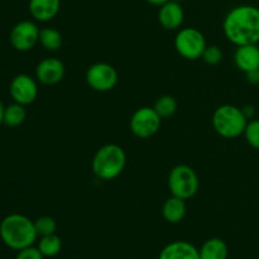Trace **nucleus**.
Masks as SVG:
<instances>
[{"label":"nucleus","mask_w":259,"mask_h":259,"mask_svg":"<svg viewBox=\"0 0 259 259\" xmlns=\"http://www.w3.org/2000/svg\"><path fill=\"white\" fill-rule=\"evenodd\" d=\"M224 34L233 45H258L259 9L253 5H239L230 10L225 17Z\"/></svg>","instance_id":"f257e3e1"},{"label":"nucleus","mask_w":259,"mask_h":259,"mask_svg":"<svg viewBox=\"0 0 259 259\" xmlns=\"http://www.w3.org/2000/svg\"><path fill=\"white\" fill-rule=\"evenodd\" d=\"M153 108L162 119L171 118L177 111V101L174 96L163 95L157 99Z\"/></svg>","instance_id":"412c9836"},{"label":"nucleus","mask_w":259,"mask_h":259,"mask_svg":"<svg viewBox=\"0 0 259 259\" xmlns=\"http://www.w3.org/2000/svg\"><path fill=\"white\" fill-rule=\"evenodd\" d=\"M146 2L152 5H156V7H161V5L166 4V3L169 2V0H146Z\"/></svg>","instance_id":"a878e982"},{"label":"nucleus","mask_w":259,"mask_h":259,"mask_svg":"<svg viewBox=\"0 0 259 259\" xmlns=\"http://www.w3.org/2000/svg\"><path fill=\"white\" fill-rule=\"evenodd\" d=\"M126 164V154L118 144H105L93 158V171L98 179L110 181L116 179Z\"/></svg>","instance_id":"7ed1b4c3"},{"label":"nucleus","mask_w":259,"mask_h":259,"mask_svg":"<svg viewBox=\"0 0 259 259\" xmlns=\"http://www.w3.org/2000/svg\"><path fill=\"white\" fill-rule=\"evenodd\" d=\"M235 66L245 73L259 71V47L258 45L238 46L234 53Z\"/></svg>","instance_id":"ddd939ff"},{"label":"nucleus","mask_w":259,"mask_h":259,"mask_svg":"<svg viewBox=\"0 0 259 259\" xmlns=\"http://www.w3.org/2000/svg\"><path fill=\"white\" fill-rule=\"evenodd\" d=\"M15 259H45L42 253L39 252L37 247H28L18 252Z\"/></svg>","instance_id":"393cba45"},{"label":"nucleus","mask_w":259,"mask_h":259,"mask_svg":"<svg viewBox=\"0 0 259 259\" xmlns=\"http://www.w3.org/2000/svg\"><path fill=\"white\" fill-rule=\"evenodd\" d=\"M4 110H5V105L3 103V100L0 99V126L3 125V121H4Z\"/></svg>","instance_id":"bb28decb"},{"label":"nucleus","mask_w":259,"mask_h":259,"mask_svg":"<svg viewBox=\"0 0 259 259\" xmlns=\"http://www.w3.org/2000/svg\"><path fill=\"white\" fill-rule=\"evenodd\" d=\"M27 118V110L24 105H20L18 103H13L10 105L5 106L4 110V121L3 124L9 128H17L22 125Z\"/></svg>","instance_id":"a211bd4d"},{"label":"nucleus","mask_w":259,"mask_h":259,"mask_svg":"<svg viewBox=\"0 0 259 259\" xmlns=\"http://www.w3.org/2000/svg\"><path fill=\"white\" fill-rule=\"evenodd\" d=\"M37 248L45 258L56 257L62 249V240L57 234L46 235V237L39 238Z\"/></svg>","instance_id":"6ab92c4d"},{"label":"nucleus","mask_w":259,"mask_h":259,"mask_svg":"<svg viewBox=\"0 0 259 259\" xmlns=\"http://www.w3.org/2000/svg\"><path fill=\"white\" fill-rule=\"evenodd\" d=\"M162 118L154 108L143 106L134 111L131 118V131L137 138L147 139L153 137L161 128Z\"/></svg>","instance_id":"0eeeda50"},{"label":"nucleus","mask_w":259,"mask_h":259,"mask_svg":"<svg viewBox=\"0 0 259 259\" xmlns=\"http://www.w3.org/2000/svg\"><path fill=\"white\" fill-rule=\"evenodd\" d=\"M185 13L181 4L174 0H169L166 4L159 7L158 12V22L164 29L176 30L184 23Z\"/></svg>","instance_id":"f8f14e48"},{"label":"nucleus","mask_w":259,"mask_h":259,"mask_svg":"<svg viewBox=\"0 0 259 259\" xmlns=\"http://www.w3.org/2000/svg\"><path fill=\"white\" fill-rule=\"evenodd\" d=\"M200 259H227L229 254L227 243L220 238H210L199 249Z\"/></svg>","instance_id":"f3484780"},{"label":"nucleus","mask_w":259,"mask_h":259,"mask_svg":"<svg viewBox=\"0 0 259 259\" xmlns=\"http://www.w3.org/2000/svg\"><path fill=\"white\" fill-rule=\"evenodd\" d=\"M248 118L243 109L225 104L219 106L212 115V126L223 138L234 139L244 134Z\"/></svg>","instance_id":"20e7f679"},{"label":"nucleus","mask_w":259,"mask_h":259,"mask_svg":"<svg viewBox=\"0 0 259 259\" xmlns=\"http://www.w3.org/2000/svg\"><path fill=\"white\" fill-rule=\"evenodd\" d=\"M9 93L14 103L20 105H30L38 96L37 81L29 75L19 73L12 80L9 85Z\"/></svg>","instance_id":"9d476101"},{"label":"nucleus","mask_w":259,"mask_h":259,"mask_svg":"<svg viewBox=\"0 0 259 259\" xmlns=\"http://www.w3.org/2000/svg\"><path fill=\"white\" fill-rule=\"evenodd\" d=\"M65 65L61 60L48 57L40 61L35 67V78L43 85H56L65 77Z\"/></svg>","instance_id":"9b49d317"},{"label":"nucleus","mask_w":259,"mask_h":259,"mask_svg":"<svg viewBox=\"0 0 259 259\" xmlns=\"http://www.w3.org/2000/svg\"><path fill=\"white\" fill-rule=\"evenodd\" d=\"M258 47H259V42H258Z\"/></svg>","instance_id":"cd10ccee"},{"label":"nucleus","mask_w":259,"mask_h":259,"mask_svg":"<svg viewBox=\"0 0 259 259\" xmlns=\"http://www.w3.org/2000/svg\"><path fill=\"white\" fill-rule=\"evenodd\" d=\"M0 239L13 250L32 247L38 239L34 222L23 214H9L0 223Z\"/></svg>","instance_id":"f03ea898"},{"label":"nucleus","mask_w":259,"mask_h":259,"mask_svg":"<svg viewBox=\"0 0 259 259\" xmlns=\"http://www.w3.org/2000/svg\"><path fill=\"white\" fill-rule=\"evenodd\" d=\"M202 60L205 63L210 66H215L218 63L222 62L223 60V51L220 50V47L212 45V46H206L204 53H202Z\"/></svg>","instance_id":"b1692460"},{"label":"nucleus","mask_w":259,"mask_h":259,"mask_svg":"<svg viewBox=\"0 0 259 259\" xmlns=\"http://www.w3.org/2000/svg\"><path fill=\"white\" fill-rule=\"evenodd\" d=\"M244 137L250 147H253V148L255 149H259V120L258 119L248 121L244 131Z\"/></svg>","instance_id":"5701e85b"},{"label":"nucleus","mask_w":259,"mask_h":259,"mask_svg":"<svg viewBox=\"0 0 259 259\" xmlns=\"http://www.w3.org/2000/svg\"><path fill=\"white\" fill-rule=\"evenodd\" d=\"M34 227L35 232H37L38 238L46 237V235L56 234V230H57V223L53 219L52 217H45L38 218L37 220H34Z\"/></svg>","instance_id":"4be33fe9"},{"label":"nucleus","mask_w":259,"mask_h":259,"mask_svg":"<svg viewBox=\"0 0 259 259\" xmlns=\"http://www.w3.org/2000/svg\"><path fill=\"white\" fill-rule=\"evenodd\" d=\"M158 259H200L199 249L186 240L171 242L161 250Z\"/></svg>","instance_id":"4468645a"},{"label":"nucleus","mask_w":259,"mask_h":259,"mask_svg":"<svg viewBox=\"0 0 259 259\" xmlns=\"http://www.w3.org/2000/svg\"><path fill=\"white\" fill-rule=\"evenodd\" d=\"M86 82L98 93H106L118 83V71L110 63L98 62L91 65L86 71Z\"/></svg>","instance_id":"6e6552de"},{"label":"nucleus","mask_w":259,"mask_h":259,"mask_svg":"<svg viewBox=\"0 0 259 259\" xmlns=\"http://www.w3.org/2000/svg\"><path fill=\"white\" fill-rule=\"evenodd\" d=\"M206 46L204 34L196 28H184L175 38L177 53L186 60L195 61L201 58Z\"/></svg>","instance_id":"423d86ee"},{"label":"nucleus","mask_w":259,"mask_h":259,"mask_svg":"<svg viewBox=\"0 0 259 259\" xmlns=\"http://www.w3.org/2000/svg\"><path fill=\"white\" fill-rule=\"evenodd\" d=\"M186 202L180 197L171 196L164 201L162 206V215L167 223L171 224H179L186 217Z\"/></svg>","instance_id":"dca6fc26"},{"label":"nucleus","mask_w":259,"mask_h":259,"mask_svg":"<svg viewBox=\"0 0 259 259\" xmlns=\"http://www.w3.org/2000/svg\"><path fill=\"white\" fill-rule=\"evenodd\" d=\"M29 13L37 22H50L58 14L61 0H29Z\"/></svg>","instance_id":"2eb2a0df"},{"label":"nucleus","mask_w":259,"mask_h":259,"mask_svg":"<svg viewBox=\"0 0 259 259\" xmlns=\"http://www.w3.org/2000/svg\"><path fill=\"white\" fill-rule=\"evenodd\" d=\"M39 45L47 51H57L62 46V35L55 28H43L39 32Z\"/></svg>","instance_id":"aec40b11"},{"label":"nucleus","mask_w":259,"mask_h":259,"mask_svg":"<svg viewBox=\"0 0 259 259\" xmlns=\"http://www.w3.org/2000/svg\"><path fill=\"white\" fill-rule=\"evenodd\" d=\"M39 28L32 20H22L12 28L9 40L12 47L19 52H28L39 43Z\"/></svg>","instance_id":"1a4fd4ad"},{"label":"nucleus","mask_w":259,"mask_h":259,"mask_svg":"<svg viewBox=\"0 0 259 259\" xmlns=\"http://www.w3.org/2000/svg\"><path fill=\"white\" fill-rule=\"evenodd\" d=\"M200 181L197 174L187 164L174 167L168 175V190L172 196L182 200L191 199L199 191Z\"/></svg>","instance_id":"39448f33"}]
</instances>
